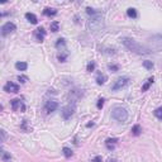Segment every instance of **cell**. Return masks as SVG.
I'll return each mask as SVG.
<instances>
[{
	"mask_svg": "<svg viewBox=\"0 0 162 162\" xmlns=\"http://www.w3.org/2000/svg\"><path fill=\"white\" fill-rule=\"evenodd\" d=\"M120 42H122V44H123L127 49H129L130 52H134V53H137V54H147V53L151 52V51L147 48V47L139 44L138 42H135L133 38L123 37V38L120 39Z\"/></svg>",
	"mask_w": 162,
	"mask_h": 162,
	"instance_id": "6da1fadb",
	"label": "cell"
},
{
	"mask_svg": "<svg viewBox=\"0 0 162 162\" xmlns=\"http://www.w3.org/2000/svg\"><path fill=\"white\" fill-rule=\"evenodd\" d=\"M86 25H88V29L90 30V32H93V33H96V32H99V30H101V28L104 27V22H103L101 13L99 12L96 15L90 17V19L88 20Z\"/></svg>",
	"mask_w": 162,
	"mask_h": 162,
	"instance_id": "7a4b0ae2",
	"label": "cell"
},
{
	"mask_svg": "<svg viewBox=\"0 0 162 162\" xmlns=\"http://www.w3.org/2000/svg\"><path fill=\"white\" fill-rule=\"evenodd\" d=\"M111 116L113 119H115L116 122H120V123H124L128 119V111L125 108L119 105H115L113 109H111Z\"/></svg>",
	"mask_w": 162,
	"mask_h": 162,
	"instance_id": "3957f363",
	"label": "cell"
},
{
	"mask_svg": "<svg viewBox=\"0 0 162 162\" xmlns=\"http://www.w3.org/2000/svg\"><path fill=\"white\" fill-rule=\"evenodd\" d=\"M147 48L149 51H160L162 49V34H155L148 38V46Z\"/></svg>",
	"mask_w": 162,
	"mask_h": 162,
	"instance_id": "277c9868",
	"label": "cell"
},
{
	"mask_svg": "<svg viewBox=\"0 0 162 162\" xmlns=\"http://www.w3.org/2000/svg\"><path fill=\"white\" fill-rule=\"evenodd\" d=\"M129 82V77H127V76H122V77L116 79V81L113 84V86H111V90L113 91H116V90H120L123 89L124 86H127Z\"/></svg>",
	"mask_w": 162,
	"mask_h": 162,
	"instance_id": "5b68a950",
	"label": "cell"
},
{
	"mask_svg": "<svg viewBox=\"0 0 162 162\" xmlns=\"http://www.w3.org/2000/svg\"><path fill=\"white\" fill-rule=\"evenodd\" d=\"M10 105H12V109L14 111H20V113H23L25 111V105L24 103L20 99H13L10 100Z\"/></svg>",
	"mask_w": 162,
	"mask_h": 162,
	"instance_id": "8992f818",
	"label": "cell"
},
{
	"mask_svg": "<svg viewBox=\"0 0 162 162\" xmlns=\"http://www.w3.org/2000/svg\"><path fill=\"white\" fill-rule=\"evenodd\" d=\"M74 111H75V103L66 105L65 108L62 109V116H63V119L68 120L71 116L74 115Z\"/></svg>",
	"mask_w": 162,
	"mask_h": 162,
	"instance_id": "52a82bcc",
	"label": "cell"
},
{
	"mask_svg": "<svg viewBox=\"0 0 162 162\" xmlns=\"http://www.w3.org/2000/svg\"><path fill=\"white\" fill-rule=\"evenodd\" d=\"M17 29V27H15V24L12 23V22H7L3 27H1V34L3 35H8L10 33H13L14 30Z\"/></svg>",
	"mask_w": 162,
	"mask_h": 162,
	"instance_id": "ba28073f",
	"label": "cell"
},
{
	"mask_svg": "<svg viewBox=\"0 0 162 162\" xmlns=\"http://www.w3.org/2000/svg\"><path fill=\"white\" fill-rule=\"evenodd\" d=\"M57 108H58V103L56 100H48L47 103L44 104V110H46V113H48V114L54 111Z\"/></svg>",
	"mask_w": 162,
	"mask_h": 162,
	"instance_id": "9c48e42d",
	"label": "cell"
},
{
	"mask_svg": "<svg viewBox=\"0 0 162 162\" xmlns=\"http://www.w3.org/2000/svg\"><path fill=\"white\" fill-rule=\"evenodd\" d=\"M33 35H34V38H35L37 42H43V39L46 38V30H44V28H42V27L37 28L33 32Z\"/></svg>",
	"mask_w": 162,
	"mask_h": 162,
	"instance_id": "30bf717a",
	"label": "cell"
},
{
	"mask_svg": "<svg viewBox=\"0 0 162 162\" xmlns=\"http://www.w3.org/2000/svg\"><path fill=\"white\" fill-rule=\"evenodd\" d=\"M4 91H7V93H18L19 91V85L13 82V81H9L4 85Z\"/></svg>",
	"mask_w": 162,
	"mask_h": 162,
	"instance_id": "8fae6325",
	"label": "cell"
},
{
	"mask_svg": "<svg viewBox=\"0 0 162 162\" xmlns=\"http://www.w3.org/2000/svg\"><path fill=\"white\" fill-rule=\"evenodd\" d=\"M116 143H118V139H116V138H108L105 141V146H106V148H108L109 151L114 149Z\"/></svg>",
	"mask_w": 162,
	"mask_h": 162,
	"instance_id": "7c38bea8",
	"label": "cell"
},
{
	"mask_svg": "<svg viewBox=\"0 0 162 162\" xmlns=\"http://www.w3.org/2000/svg\"><path fill=\"white\" fill-rule=\"evenodd\" d=\"M81 96H82V93H81L80 90H72V91L70 93V98H71V100H72L74 103H75L76 100H79Z\"/></svg>",
	"mask_w": 162,
	"mask_h": 162,
	"instance_id": "4fadbf2b",
	"label": "cell"
},
{
	"mask_svg": "<svg viewBox=\"0 0 162 162\" xmlns=\"http://www.w3.org/2000/svg\"><path fill=\"white\" fill-rule=\"evenodd\" d=\"M65 47H66V39L65 38L57 39V42H56V48L62 52V51H65Z\"/></svg>",
	"mask_w": 162,
	"mask_h": 162,
	"instance_id": "5bb4252c",
	"label": "cell"
},
{
	"mask_svg": "<svg viewBox=\"0 0 162 162\" xmlns=\"http://www.w3.org/2000/svg\"><path fill=\"white\" fill-rule=\"evenodd\" d=\"M25 19H27L28 22H30L32 24H37V23H38L37 17H35L33 13H25Z\"/></svg>",
	"mask_w": 162,
	"mask_h": 162,
	"instance_id": "9a60e30c",
	"label": "cell"
},
{
	"mask_svg": "<svg viewBox=\"0 0 162 162\" xmlns=\"http://www.w3.org/2000/svg\"><path fill=\"white\" fill-rule=\"evenodd\" d=\"M1 161L3 162H10V161H12V155H10L9 152H7V151L1 149Z\"/></svg>",
	"mask_w": 162,
	"mask_h": 162,
	"instance_id": "2e32d148",
	"label": "cell"
},
{
	"mask_svg": "<svg viewBox=\"0 0 162 162\" xmlns=\"http://www.w3.org/2000/svg\"><path fill=\"white\" fill-rule=\"evenodd\" d=\"M43 14L46 15V17H53V15L57 14V10L52 9V8H46V9L43 10Z\"/></svg>",
	"mask_w": 162,
	"mask_h": 162,
	"instance_id": "e0dca14e",
	"label": "cell"
},
{
	"mask_svg": "<svg viewBox=\"0 0 162 162\" xmlns=\"http://www.w3.org/2000/svg\"><path fill=\"white\" fill-rule=\"evenodd\" d=\"M108 80V77H106V75H103V74H99L98 76H96V84L98 85H103L105 84V81Z\"/></svg>",
	"mask_w": 162,
	"mask_h": 162,
	"instance_id": "ac0fdd59",
	"label": "cell"
},
{
	"mask_svg": "<svg viewBox=\"0 0 162 162\" xmlns=\"http://www.w3.org/2000/svg\"><path fill=\"white\" fill-rule=\"evenodd\" d=\"M49 29H51V32H54V33L58 32V30H60V23L57 22V20H54V22L51 23Z\"/></svg>",
	"mask_w": 162,
	"mask_h": 162,
	"instance_id": "d6986e66",
	"label": "cell"
},
{
	"mask_svg": "<svg viewBox=\"0 0 162 162\" xmlns=\"http://www.w3.org/2000/svg\"><path fill=\"white\" fill-rule=\"evenodd\" d=\"M15 68L19 71H25L28 68V65H27V62H17L15 63Z\"/></svg>",
	"mask_w": 162,
	"mask_h": 162,
	"instance_id": "ffe728a7",
	"label": "cell"
},
{
	"mask_svg": "<svg viewBox=\"0 0 162 162\" xmlns=\"http://www.w3.org/2000/svg\"><path fill=\"white\" fill-rule=\"evenodd\" d=\"M153 81H155V79H153V76H152V77H149L148 80H147V82H146L143 86H142V91H147V90H148L149 86L153 84Z\"/></svg>",
	"mask_w": 162,
	"mask_h": 162,
	"instance_id": "44dd1931",
	"label": "cell"
},
{
	"mask_svg": "<svg viewBox=\"0 0 162 162\" xmlns=\"http://www.w3.org/2000/svg\"><path fill=\"white\" fill-rule=\"evenodd\" d=\"M127 14H128L129 18H133V19H135L137 17H138V14H137V10H135L134 8H129L128 10H127Z\"/></svg>",
	"mask_w": 162,
	"mask_h": 162,
	"instance_id": "7402d4cb",
	"label": "cell"
},
{
	"mask_svg": "<svg viewBox=\"0 0 162 162\" xmlns=\"http://www.w3.org/2000/svg\"><path fill=\"white\" fill-rule=\"evenodd\" d=\"M141 132H142V128H141L139 124L133 125V128H132V134H133V135H139Z\"/></svg>",
	"mask_w": 162,
	"mask_h": 162,
	"instance_id": "603a6c76",
	"label": "cell"
},
{
	"mask_svg": "<svg viewBox=\"0 0 162 162\" xmlns=\"http://www.w3.org/2000/svg\"><path fill=\"white\" fill-rule=\"evenodd\" d=\"M63 155H65V157L66 158H70L71 156H72L74 153H72V151H71V148H68V147H63Z\"/></svg>",
	"mask_w": 162,
	"mask_h": 162,
	"instance_id": "cb8c5ba5",
	"label": "cell"
},
{
	"mask_svg": "<svg viewBox=\"0 0 162 162\" xmlns=\"http://www.w3.org/2000/svg\"><path fill=\"white\" fill-rule=\"evenodd\" d=\"M153 114H155V116H156L157 119L162 120V106H160V108H157V109L153 111Z\"/></svg>",
	"mask_w": 162,
	"mask_h": 162,
	"instance_id": "d4e9b609",
	"label": "cell"
},
{
	"mask_svg": "<svg viewBox=\"0 0 162 162\" xmlns=\"http://www.w3.org/2000/svg\"><path fill=\"white\" fill-rule=\"evenodd\" d=\"M153 62L152 61H143V67L144 68H147V70H152L153 68Z\"/></svg>",
	"mask_w": 162,
	"mask_h": 162,
	"instance_id": "484cf974",
	"label": "cell"
},
{
	"mask_svg": "<svg viewBox=\"0 0 162 162\" xmlns=\"http://www.w3.org/2000/svg\"><path fill=\"white\" fill-rule=\"evenodd\" d=\"M108 68L111 71V72H116V71H119V66L118 65H114V63H109L108 65Z\"/></svg>",
	"mask_w": 162,
	"mask_h": 162,
	"instance_id": "4316f807",
	"label": "cell"
},
{
	"mask_svg": "<svg viewBox=\"0 0 162 162\" xmlns=\"http://www.w3.org/2000/svg\"><path fill=\"white\" fill-rule=\"evenodd\" d=\"M67 56H68V53L67 52H63V51H62V52L58 54V60L61 61V62H65L66 58H67Z\"/></svg>",
	"mask_w": 162,
	"mask_h": 162,
	"instance_id": "83f0119b",
	"label": "cell"
},
{
	"mask_svg": "<svg viewBox=\"0 0 162 162\" xmlns=\"http://www.w3.org/2000/svg\"><path fill=\"white\" fill-rule=\"evenodd\" d=\"M86 13H88L90 17H93V15H96L99 12H98V10H95V9H93V8H86Z\"/></svg>",
	"mask_w": 162,
	"mask_h": 162,
	"instance_id": "f1b7e54d",
	"label": "cell"
},
{
	"mask_svg": "<svg viewBox=\"0 0 162 162\" xmlns=\"http://www.w3.org/2000/svg\"><path fill=\"white\" fill-rule=\"evenodd\" d=\"M94 70H95V62L91 61V62H89V65H88V71L89 72H93Z\"/></svg>",
	"mask_w": 162,
	"mask_h": 162,
	"instance_id": "f546056e",
	"label": "cell"
},
{
	"mask_svg": "<svg viewBox=\"0 0 162 162\" xmlns=\"http://www.w3.org/2000/svg\"><path fill=\"white\" fill-rule=\"evenodd\" d=\"M18 81H20L22 84H24V82H27V81H28V77H27V76H24V75H19L18 76Z\"/></svg>",
	"mask_w": 162,
	"mask_h": 162,
	"instance_id": "4dcf8cb0",
	"label": "cell"
},
{
	"mask_svg": "<svg viewBox=\"0 0 162 162\" xmlns=\"http://www.w3.org/2000/svg\"><path fill=\"white\" fill-rule=\"evenodd\" d=\"M104 101H105V100H104L103 98L98 100V104H96V106H98V109H101V108H103V106H104Z\"/></svg>",
	"mask_w": 162,
	"mask_h": 162,
	"instance_id": "1f68e13d",
	"label": "cell"
},
{
	"mask_svg": "<svg viewBox=\"0 0 162 162\" xmlns=\"http://www.w3.org/2000/svg\"><path fill=\"white\" fill-rule=\"evenodd\" d=\"M27 123H28V122L27 120H23V123H22V128L25 130V132H29L30 129L28 128V127H27Z\"/></svg>",
	"mask_w": 162,
	"mask_h": 162,
	"instance_id": "d6a6232c",
	"label": "cell"
},
{
	"mask_svg": "<svg viewBox=\"0 0 162 162\" xmlns=\"http://www.w3.org/2000/svg\"><path fill=\"white\" fill-rule=\"evenodd\" d=\"M91 162H103V158H101V156H95Z\"/></svg>",
	"mask_w": 162,
	"mask_h": 162,
	"instance_id": "836d02e7",
	"label": "cell"
},
{
	"mask_svg": "<svg viewBox=\"0 0 162 162\" xmlns=\"http://www.w3.org/2000/svg\"><path fill=\"white\" fill-rule=\"evenodd\" d=\"M0 133H1V142H5V139H7V133H5V130L1 129Z\"/></svg>",
	"mask_w": 162,
	"mask_h": 162,
	"instance_id": "e575fe53",
	"label": "cell"
},
{
	"mask_svg": "<svg viewBox=\"0 0 162 162\" xmlns=\"http://www.w3.org/2000/svg\"><path fill=\"white\" fill-rule=\"evenodd\" d=\"M94 125V123H89V124H86V127H93Z\"/></svg>",
	"mask_w": 162,
	"mask_h": 162,
	"instance_id": "d590c367",
	"label": "cell"
},
{
	"mask_svg": "<svg viewBox=\"0 0 162 162\" xmlns=\"http://www.w3.org/2000/svg\"><path fill=\"white\" fill-rule=\"evenodd\" d=\"M110 162H116V160H110Z\"/></svg>",
	"mask_w": 162,
	"mask_h": 162,
	"instance_id": "8d00e7d4",
	"label": "cell"
}]
</instances>
